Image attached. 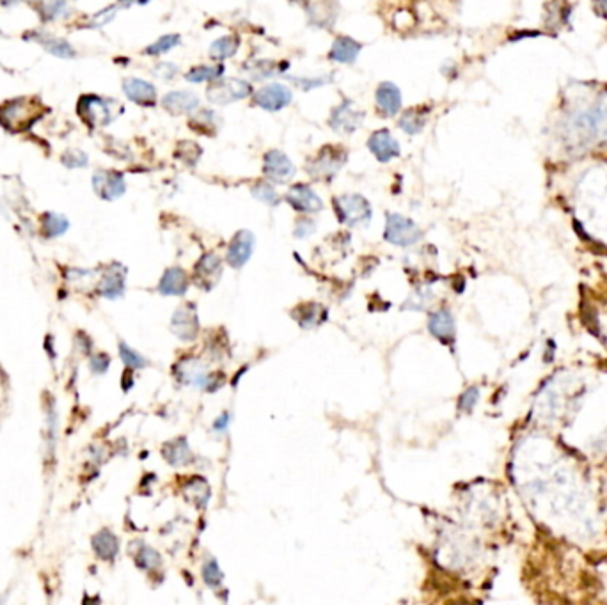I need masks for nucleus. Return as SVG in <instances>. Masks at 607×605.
<instances>
[{
    "label": "nucleus",
    "mask_w": 607,
    "mask_h": 605,
    "mask_svg": "<svg viewBox=\"0 0 607 605\" xmlns=\"http://www.w3.org/2000/svg\"><path fill=\"white\" fill-rule=\"evenodd\" d=\"M291 99H293V92L284 83H268V86H263L252 96L254 105H258L263 111L268 112L282 111V108L290 105Z\"/></svg>",
    "instance_id": "obj_9"
},
{
    "label": "nucleus",
    "mask_w": 607,
    "mask_h": 605,
    "mask_svg": "<svg viewBox=\"0 0 607 605\" xmlns=\"http://www.w3.org/2000/svg\"><path fill=\"white\" fill-rule=\"evenodd\" d=\"M297 169H295L293 162L286 156L282 151L270 150L268 153L263 156V175L270 179V182L284 185L295 176Z\"/></svg>",
    "instance_id": "obj_11"
},
{
    "label": "nucleus",
    "mask_w": 607,
    "mask_h": 605,
    "mask_svg": "<svg viewBox=\"0 0 607 605\" xmlns=\"http://www.w3.org/2000/svg\"><path fill=\"white\" fill-rule=\"evenodd\" d=\"M79 112L83 121L91 124V127H95V124L105 127L112 121L111 105L104 98H98V96H82L79 103Z\"/></svg>",
    "instance_id": "obj_15"
},
{
    "label": "nucleus",
    "mask_w": 607,
    "mask_h": 605,
    "mask_svg": "<svg viewBox=\"0 0 607 605\" xmlns=\"http://www.w3.org/2000/svg\"><path fill=\"white\" fill-rule=\"evenodd\" d=\"M224 73V66L222 64H215V66H208V64H201V66H195L192 67L191 72L185 75V79L188 80V82H217V79L220 80V76H222Z\"/></svg>",
    "instance_id": "obj_31"
},
{
    "label": "nucleus",
    "mask_w": 607,
    "mask_h": 605,
    "mask_svg": "<svg viewBox=\"0 0 607 605\" xmlns=\"http://www.w3.org/2000/svg\"><path fill=\"white\" fill-rule=\"evenodd\" d=\"M426 302H430V293L425 291V288H421V289H417L416 295H412V297H410L409 300H407L403 305H401V309H410V311H421V309H425Z\"/></svg>",
    "instance_id": "obj_41"
},
{
    "label": "nucleus",
    "mask_w": 607,
    "mask_h": 605,
    "mask_svg": "<svg viewBox=\"0 0 607 605\" xmlns=\"http://www.w3.org/2000/svg\"><path fill=\"white\" fill-rule=\"evenodd\" d=\"M179 41H181L179 34H165V36L159 38L155 43H151L144 51L147 56H162V54H167L169 50L178 47Z\"/></svg>",
    "instance_id": "obj_37"
},
{
    "label": "nucleus",
    "mask_w": 607,
    "mask_h": 605,
    "mask_svg": "<svg viewBox=\"0 0 607 605\" xmlns=\"http://www.w3.org/2000/svg\"><path fill=\"white\" fill-rule=\"evenodd\" d=\"M595 9L600 13V15L606 16V18H607V2H602V4H597Z\"/></svg>",
    "instance_id": "obj_50"
},
{
    "label": "nucleus",
    "mask_w": 607,
    "mask_h": 605,
    "mask_svg": "<svg viewBox=\"0 0 607 605\" xmlns=\"http://www.w3.org/2000/svg\"><path fill=\"white\" fill-rule=\"evenodd\" d=\"M284 201L302 215H313L323 210L322 197L313 190V186L306 183H295L286 192Z\"/></svg>",
    "instance_id": "obj_7"
},
{
    "label": "nucleus",
    "mask_w": 607,
    "mask_h": 605,
    "mask_svg": "<svg viewBox=\"0 0 607 605\" xmlns=\"http://www.w3.org/2000/svg\"><path fill=\"white\" fill-rule=\"evenodd\" d=\"M222 275V261L215 252L202 254L194 265V273H192V281L197 288L210 291L217 286Z\"/></svg>",
    "instance_id": "obj_8"
},
{
    "label": "nucleus",
    "mask_w": 607,
    "mask_h": 605,
    "mask_svg": "<svg viewBox=\"0 0 607 605\" xmlns=\"http://www.w3.org/2000/svg\"><path fill=\"white\" fill-rule=\"evenodd\" d=\"M346 160H348V151L345 147L327 144L314 156L307 160L306 172L316 182L329 183L343 169Z\"/></svg>",
    "instance_id": "obj_2"
},
{
    "label": "nucleus",
    "mask_w": 607,
    "mask_h": 605,
    "mask_svg": "<svg viewBox=\"0 0 607 605\" xmlns=\"http://www.w3.org/2000/svg\"><path fill=\"white\" fill-rule=\"evenodd\" d=\"M36 36H38V41H40V43L43 45L52 56L60 57V59H73V57L76 56L75 48L67 43L66 40H59V38H50V36H40V34H36Z\"/></svg>",
    "instance_id": "obj_32"
},
{
    "label": "nucleus",
    "mask_w": 607,
    "mask_h": 605,
    "mask_svg": "<svg viewBox=\"0 0 607 605\" xmlns=\"http://www.w3.org/2000/svg\"><path fill=\"white\" fill-rule=\"evenodd\" d=\"M47 423H48V433H47L48 453L54 455L57 444V412H56V405L54 403H50L47 407Z\"/></svg>",
    "instance_id": "obj_40"
},
{
    "label": "nucleus",
    "mask_w": 607,
    "mask_h": 605,
    "mask_svg": "<svg viewBox=\"0 0 607 605\" xmlns=\"http://www.w3.org/2000/svg\"><path fill=\"white\" fill-rule=\"evenodd\" d=\"M92 186L95 192L104 201H114L127 192V183L121 172L115 170H98L92 176Z\"/></svg>",
    "instance_id": "obj_13"
},
{
    "label": "nucleus",
    "mask_w": 607,
    "mask_h": 605,
    "mask_svg": "<svg viewBox=\"0 0 607 605\" xmlns=\"http://www.w3.org/2000/svg\"><path fill=\"white\" fill-rule=\"evenodd\" d=\"M478 398H480V391H478V387H469L467 391L460 396V400H458V408H462V410H472V407L476 405Z\"/></svg>",
    "instance_id": "obj_46"
},
{
    "label": "nucleus",
    "mask_w": 607,
    "mask_h": 605,
    "mask_svg": "<svg viewBox=\"0 0 607 605\" xmlns=\"http://www.w3.org/2000/svg\"><path fill=\"white\" fill-rule=\"evenodd\" d=\"M291 80L297 82L302 89L309 91V89H316V88H322V86H327V83L332 80V75H320V76H314V79H291Z\"/></svg>",
    "instance_id": "obj_44"
},
{
    "label": "nucleus",
    "mask_w": 607,
    "mask_h": 605,
    "mask_svg": "<svg viewBox=\"0 0 607 605\" xmlns=\"http://www.w3.org/2000/svg\"><path fill=\"white\" fill-rule=\"evenodd\" d=\"M163 458L171 463V465H178V467L191 463L192 451L191 447H188L187 440L178 439L165 444V447H163Z\"/></svg>",
    "instance_id": "obj_27"
},
{
    "label": "nucleus",
    "mask_w": 607,
    "mask_h": 605,
    "mask_svg": "<svg viewBox=\"0 0 607 605\" xmlns=\"http://www.w3.org/2000/svg\"><path fill=\"white\" fill-rule=\"evenodd\" d=\"M362 45L350 36H337L329 50V59L339 64H352L357 59Z\"/></svg>",
    "instance_id": "obj_23"
},
{
    "label": "nucleus",
    "mask_w": 607,
    "mask_h": 605,
    "mask_svg": "<svg viewBox=\"0 0 607 605\" xmlns=\"http://www.w3.org/2000/svg\"><path fill=\"white\" fill-rule=\"evenodd\" d=\"M108 366H111V357H108L107 353H96V355L91 357V362H89V368H91V371L96 373V375H104V373H107Z\"/></svg>",
    "instance_id": "obj_45"
},
{
    "label": "nucleus",
    "mask_w": 607,
    "mask_h": 605,
    "mask_svg": "<svg viewBox=\"0 0 607 605\" xmlns=\"http://www.w3.org/2000/svg\"><path fill=\"white\" fill-rule=\"evenodd\" d=\"M428 332L435 339L441 341L442 344H449V346L455 344L457 328H455V318H453V314L449 313L448 309H441V311H435V313L430 314Z\"/></svg>",
    "instance_id": "obj_16"
},
{
    "label": "nucleus",
    "mask_w": 607,
    "mask_h": 605,
    "mask_svg": "<svg viewBox=\"0 0 607 605\" xmlns=\"http://www.w3.org/2000/svg\"><path fill=\"white\" fill-rule=\"evenodd\" d=\"M162 107L172 115L192 114L199 107V98L192 91H171L162 98Z\"/></svg>",
    "instance_id": "obj_21"
},
{
    "label": "nucleus",
    "mask_w": 607,
    "mask_h": 605,
    "mask_svg": "<svg viewBox=\"0 0 607 605\" xmlns=\"http://www.w3.org/2000/svg\"><path fill=\"white\" fill-rule=\"evenodd\" d=\"M423 238V231L416 222L400 213H387L385 217L384 240L396 247H412Z\"/></svg>",
    "instance_id": "obj_4"
},
{
    "label": "nucleus",
    "mask_w": 607,
    "mask_h": 605,
    "mask_svg": "<svg viewBox=\"0 0 607 605\" xmlns=\"http://www.w3.org/2000/svg\"><path fill=\"white\" fill-rule=\"evenodd\" d=\"M135 563H137V566H139L140 570L151 572V570L159 568V566L162 565V558H160V554L155 549H151V547H143V549H139L137 556H135Z\"/></svg>",
    "instance_id": "obj_36"
},
{
    "label": "nucleus",
    "mask_w": 607,
    "mask_h": 605,
    "mask_svg": "<svg viewBox=\"0 0 607 605\" xmlns=\"http://www.w3.org/2000/svg\"><path fill=\"white\" fill-rule=\"evenodd\" d=\"M92 550L102 561H114L120 554V540L111 529H102L91 540Z\"/></svg>",
    "instance_id": "obj_24"
},
{
    "label": "nucleus",
    "mask_w": 607,
    "mask_h": 605,
    "mask_svg": "<svg viewBox=\"0 0 607 605\" xmlns=\"http://www.w3.org/2000/svg\"><path fill=\"white\" fill-rule=\"evenodd\" d=\"M188 279L187 272L179 266H172L163 272L162 279L159 282V291L165 297H183L188 289Z\"/></svg>",
    "instance_id": "obj_20"
},
{
    "label": "nucleus",
    "mask_w": 607,
    "mask_h": 605,
    "mask_svg": "<svg viewBox=\"0 0 607 605\" xmlns=\"http://www.w3.org/2000/svg\"><path fill=\"white\" fill-rule=\"evenodd\" d=\"M175 154L178 156L179 160H183V162L187 163V166L194 167L195 163L199 162V159H201L202 150L197 146V144L188 143V140H181V143H179V146L176 147Z\"/></svg>",
    "instance_id": "obj_38"
},
{
    "label": "nucleus",
    "mask_w": 607,
    "mask_h": 605,
    "mask_svg": "<svg viewBox=\"0 0 607 605\" xmlns=\"http://www.w3.org/2000/svg\"><path fill=\"white\" fill-rule=\"evenodd\" d=\"M120 357L121 360H123V364L127 366V369H130V371H135V369H143L146 368L149 362H147L146 357L140 355L137 350H133L131 346H128L124 341H121L120 343Z\"/></svg>",
    "instance_id": "obj_35"
},
{
    "label": "nucleus",
    "mask_w": 607,
    "mask_h": 605,
    "mask_svg": "<svg viewBox=\"0 0 607 605\" xmlns=\"http://www.w3.org/2000/svg\"><path fill=\"white\" fill-rule=\"evenodd\" d=\"M256 238L247 229H240L231 238L226 252V263L234 270H240L247 265L252 252H254Z\"/></svg>",
    "instance_id": "obj_10"
},
{
    "label": "nucleus",
    "mask_w": 607,
    "mask_h": 605,
    "mask_svg": "<svg viewBox=\"0 0 607 605\" xmlns=\"http://www.w3.org/2000/svg\"><path fill=\"white\" fill-rule=\"evenodd\" d=\"M229 423H231V414L229 412H224V414H220V416L215 419L213 431L215 433H220V435H222V433H226L227 431V428H229Z\"/></svg>",
    "instance_id": "obj_49"
},
{
    "label": "nucleus",
    "mask_w": 607,
    "mask_h": 605,
    "mask_svg": "<svg viewBox=\"0 0 607 605\" xmlns=\"http://www.w3.org/2000/svg\"><path fill=\"white\" fill-rule=\"evenodd\" d=\"M323 9H325V4H322V2H318V4H309L307 6V15H309V22L313 25H316V27L320 29H327L330 27V25H334V22H336L337 15L334 9H337V6L334 4L332 8L329 9L327 13H323Z\"/></svg>",
    "instance_id": "obj_33"
},
{
    "label": "nucleus",
    "mask_w": 607,
    "mask_h": 605,
    "mask_svg": "<svg viewBox=\"0 0 607 605\" xmlns=\"http://www.w3.org/2000/svg\"><path fill=\"white\" fill-rule=\"evenodd\" d=\"M426 119H428V112H426L425 107H412V108H407V111L401 114L398 124H400V128L405 131V134L416 135L419 134V131H423V128H425L426 124Z\"/></svg>",
    "instance_id": "obj_25"
},
{
    "label": "nucleus",
    "mask_w": 607,
    "mask_h": 605,
    "mask_svg": "<svg viewBox=\"0 0 607 605\" xmlns=\"http://www.w3.org/2000/svg\"><path fill=\"white\" fill-rule=\"evenodd\" d=\"M375 103L384 118H393L401 108V91L393 82H382L375 92Z\"/></svg>",
    "instance_id": "obj_19"
},
{
    "label": "nucleus",
    "mask_w": 607,
    "mask_h": 605,
    "mask_svg": "<svg viewBox=\"0 0 607 605\" xmlns=\"http://www.w3.org/2000/svg\"><path fill=\"white\" fill-rule=\"evenodd\" d=\"M124 268L120 265H114L104 273V277L99 281L98 293L102 297L114 300V298L123 297L124 293Z\"/></svg>",
    "instance_id": "obj_22"
},
{
    "label": "nucleus",
    "mask_w": 607,
    "mask_h": 605,
    "mask_svg": "<svg viewBox=\"0 0 607 605\" xmlns=\"http://www.w3.org/2000/svg\"><path fill=\"white\" fill-rule=\"evenodd\" d=\"M290 64L282 63L277 64L274 60L263 59V60H254V63H245V70L250 73V76L254 80H263L268 79V76H274L277 73H284V67H288Z\"/></svg>",
    "instance_id": "obj_28"
},
{
    "label": "nucleus",
    "mask_w": 607,
    "mask_h": 605,
    "mask_svg": "<svg viewBox=\"0 0 607 605\" xmlns=\"http://www.w3.org/2000/svg\"><path fill=\"white\" fill-rule=\"evenodd\" d=\"M252 95V86L242 79H220L211 82L207 89V98L215 105L240 102Z\"/></svg>",
    "instance_id": "obj_5"
},
{
    "label": "nucleus",
    "mask_w": 607,
    "mask_h": 605,
    "mask_svg": "<svg viewBox=\"0 0 607 605\" xmlns=\"http://www.w3.org/2000/svg\"><path fill=\"white\" fill-rule=\"evenodd\" d=\"M123 91L128 99H131L137 105H143V107H153L156 103L155 86L143 79H135V76L124 79Z\"/></svg>",
    "instance_id": "obj_17"
},
{
    "label": "nucleus",
    "mask_w": 607,
    "mask_h": 605,
    "mask_svg": "<svg viewBox=\"0 0 607 605\" xmlns=\"http://www.w3.org/2000/svg\"><path fill=\"white\" fill-rule=\"evenodd\" d=\"M362 119H364V112L357 111L353 102L345 99L330 112L329 124L334 131H339V134H353L361 127Z\"/></svg>",
    "instance_id": "obj_12"
},
{
    "label": "nucleus",
    "mask_w": 607,
    "mask_h": 605,
    "mask_svg": "<svg viewBox=\"0 0 607 605\" xmlns=\"http://www.w3.org/2000/svg\"><path fill=\"white\" fill-rule=\"evenodd\" d=\"M188 127L192 130H195L197 134L202 135H215L217 134V115L213 111H199L197 114L192 115V119L188 121Z\"/></svg>",
    "instance_id": "obj_29"
},
{
    "label": "nucleus",
    "mask_w": 607,
    "mask_h": 605,
    "mask_svg": "<svg viewBox=\"0 0 607 605\" xmlns=\"http://www.w3.org/2000/svg\"><path fill=\"white\" fill-rule=\"evenodd\" d=\"M89 159L88 154L82 153V151H70L63 156V163L70 169H80V167L88 166Z\"/></svg>",
    "instance_id": "obj_42"
},
{
    "label": "nucleus",
    "mask_w": 607,
    "mask_h": 605,
    "mask_svg": "<svg viewBox=\"0 0 607 605\" xmlns=\"http://www.w3.org/2000/svg\"><path fill=\"white\" fill-rule=\"evenodd\" d=\"M508 474L536 529L583 552L607 549V497L597 469L560 437L531 430L515 440Z\"/></svg>",
    "instance_id": "obj_1"
},
{
    "label": "nucleus",
    "mask_w": 607,
    "mask_h": 605,
    "mask_svg": "<svg viewBox=\"0 0 607 605\" xmlns=\"http://www.w3.org/2000/svg\"><path fill=\"white\" fill-rule=\"evenodd\" d=\"M70 227V222L64 215L52 213V211H47L41 218V229H43L44 236L47 238H56L64 234Z\"/></svg>",
    "instance_id": "obj_30"
},
{
    "label": "nucleus",
    "mask_w": 607,
    "mask_h": 605,
    "mask_svg": "<svg viewBox=\"0 0 607 605\" xmlns=\"http://www.w3.org/2000/svg\"><path fill=\"white\" fill-rule=\"evenodd\" d=\"M291 318L302 328H314L325 323L329 313H327V307H323L318 302H302L297 307L291 309Z\"/></svg>",
    "instance_id": "obj_18"
},
{
    "label": "nucleus",
    "mask_w": 607,
    "mask_h": 605,
    "mask_svg": "<svg viewBox=\"0 0 607 605\" xmlns=\"http://www.w3.org/2000/svg\"><path fill=\"white\" fill-rule=\"evenodd\" d=\"M202 581L207 582L210 588H218V586L222 584V570H220V566L217 565L215 559H210V561H207L204 566H202Z\"/></svg>",
    "instance_id": "obj_39"
},
{
    "label": "nucleus",
    "mask_w": 607,
    "mask_h": 605,
    "mask_svg": "<svg viewBox=\"0 0 607 605\" xmlns=\"http://www.w3.org/2000/svg\"><path fill=\"white\" fill-rule=\"evenodd\" d=\"M250 194H252V197L254 199H258L259 202H263V204L277 206L279 202H281V195H279V192L275 190V186L268 182L256 183V185L252 186V190H250Z\"/></svg>",
    "instance_id": "obj_34"
},
{
    "label": "nucleus",
    "mask_w": 607,
    "mask_h": 605,
    "mask_svg": "<svg viewBox=\"0 0 607 605\" xmlns=\"http://www.w3.org/2000/svg\"><path fill=\"white\" fill-rule=\"evenodd\" d=\"M368 147L375 159L382 163H387L391 160L398 159L401 153L400 144H398V140L394 139L393 134L387 128H380V130L373 131V134L369 135Z\"/></svg>",
    "instance_id": "obj_14"
},
{
    "label": "nucleus",
    "mask_w": 607,
    "mask_h": 605,
    "mask_svg": "<svg viewBox=\"0 0 607 605\" xmlns=\"http://www.w3.org/2000/svg\"><path fill=\"white\" fill-rule=\"evenodd\" d=\"M238 48H240V38L236 36V34H227V36L218 38V40H215L213 43H211L210 57L213 60L222 63V60L233 57L234 54L238 51Z\"/></svg>",
    "instance_id": "obj_26"
},
{
    "label": "nucleus",
    "mask_w": 607,
    "mask_h": 605,
    "mask_svg": "<svg viewBox=\"0 0 607 605\" xmlns=\"http://www.w3.org/2000/svg\"><path fill=\"white\" fill-rule=\"evenodd\" d=\"M171 330L183 343H191L199 334V316L194 302H183L171 318Z\"/></svg>",
    "instance_id": "obj_6"
},
{
    "label": "nucleus",
    "mask_w": 607,
    "mask_h": 605,
    "mask_svg": "<svg viewBox=\"0 0 607 605\" xmlns=\"http://www.w3.org/2000/svg\"><path fill=\"white\" fill-rule=\"evenodd\" d=\"M332 206L337 220L341 222L343 226L348 227L368 226L369 220H371V215H373L368 199L359 194L337 195V197H334Z\"/></svg>",
    "instance_id": "obj_3"
},
{
    "label": "nucleus",
    "mask_w": 607,
    "mask_h": 605,
    "mask_svg": "<svg viewBox=\"0 0 607 605\" xmlns=\"http://www.w3.org/2000/svg\"><path fill=\"white\" fill-rule=\"evenodd\" d=\"M153 73H155L156 76H160V79H172V76H176V73H178V66H175L172 63H162L155 67V72Z\"/></svg>",
    "instance_id": "obj_48"
},
{
    "label": "nucleus",
    "mask_w": 607,
    "mask_h": 605,
    "mask_svg": "<svg viewBox=\"0 0 607 605\" xmlns=\"http://www.w3.org/2000/svg\"><path fill=\"white\" fill-rule=\"evenodd\" d=\"M316 231V222L309 217H298L295 222V236L306 238Z\"/></svg>",
    "instance_id": "obj_43"
},
{
    "label": "nucleus",
    "mask_w": 607,
    "mask_h": 605,
    "mask_svg": "<svg viewBox=\"0 0 607 605\" xmlns=\"http://www.w3.org/2000/svg\"><path fill=\"white\" fill-rule=\"evenodd\" d=\"M41 8L44 9V15H43L44 20H56V18L63 16L60 15V11H64L67 6L64 4V2H57V4H43Z\"/></svg>",
    "instance_id": "obj_47"
}]
</instances>
